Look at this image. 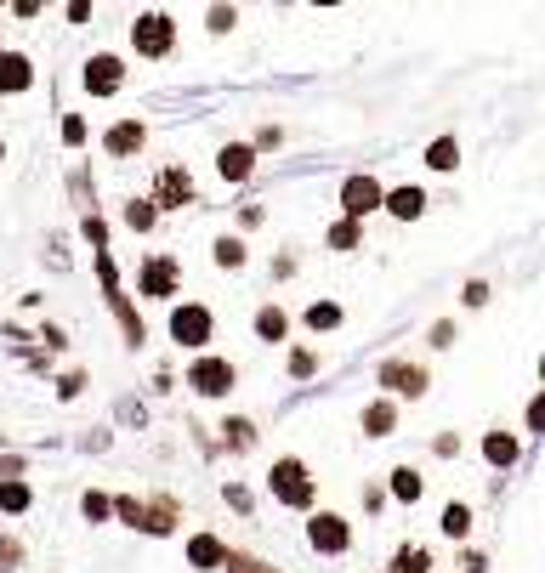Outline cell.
I'll return each mask as SVG.
<instances>
[{"label": "cell", "mask_w": 545, "mask_h": 573, "mask_svg": "<svg viewBox=\"0 0 545 573\" xmlns=\"http://www.w3.org/2000/svg\"><path fill=\"white\" fill-rule=\"evenodd\" d=\"M0 52H6V46H0Z\"/></svg>", "instance_id": "cell-41"}, {"label": "cell", "mask_w": 545, "mask_h": 573, "mask_svg": "<svg viewBox=\"0 0 545 573\" xmlns=\"http://www.w3.org/2000/svg\"><path fill=\"white\" fill-rule=\"evenodd\" d=\"M375 381L387 386L392 398H426V364H409V358H387Z\"/></svg>", "instance_id": "cell-7"}, {"label": "cell", "mask_w": 545, "mask_h": 573, "mask_svg": "<svg viewBox=\"0 0 545 573\" xmlns=\"http://www.w3.org/2000/svg\"><path fill=\"white\" fill-rule=\"evenodd\" d=\"M426 165H432V171H455V165H460V142L455 137H438L432 148H426Z\"/></svg>", "instance_id": "cell-23"}, {"label": "cell", "mask_w": 545, "mask_h": 573, "mask_svg": "<svg viewBox=\"0 0 545 573\" xmlns=\"http://www.w3.org/2000/svg\"><path fill=\"white\" fill-rule=\"evenodd\" d=\"M392 426H398V403H370L364 409V437H392Z\"/></svg>", "instance_id": "cell-18"}, {"label": "cell", "mask_w": 545, "mask_h": 573, "mask_svg": "<svg viewBox=\"0 0 545 573\" xmlns=\"http://www.w3.org/2000/svg\"><path fill=\"white\" fill-rule=\"evenodd\" d=\"M421 471H415V466H398V471H392V494H398V500H404V505H415V500H421Z\"/></svg>", "instance_id": "cell-22"}, {"label": "cell", "mask_w": 545, "mask_h": 573, "mask_svg": "<svg viewBox=\"0 0 545 573\" xmlns=\"http://www.w3.org/2000/svg\"><path fill=\"white\" fill-rule=\"evenodd\" d=\"M205 23H211V35H228L233 23H239V12H233V6H211V18Z\"/></svg>", "instance_id": "cell-32"}, {"label": "cell", "mask_w": 545, "mask_h": 573, "mask_svg": "<svg viewBox=\"0 0 545 573\" xmlns=\"http://www.w3.org/2000/svg\"><path fill=\"white\" fill-rule=\"evenodd\" d=\"M86 239H91V250H103V244H108V227H103V216H86Z\"/></svg>", "instance_id": "cell-36"}, {"label": "cell", "mask_w": 545, "mask_h": 573, "mask_svg": "<svg viewBox=\"0 0 545 573\" xmlns=\"http://www.w3.org/2000/svg\"><path fill=\"white\" fill-rule=\"evenodd\" d=\"M188 199H194V176L182 171V165H165L159 182H154V205L176 210V205H188Z\"/></svg>", "instance_id": "cell-10"}, {"label": "cell", "mask_w": 545, "mask_h": 573, "mask_svg": "<svg viewBox=\"0 0 545 573\" xmlns=\"http://www.w3.org/2000/svg\"><path fill=\"white\" fill-rule=\"evenodd\" d=\"M131 528H142V534H171L176 528V500H137V517H131Z\"/></svg>", "instance_id": "cell-14"}, {"label": "cell", "mask_w": 545, "mask_h": 573, "mask_svg": "<svg viewBox=\"0 0 545 573\" xmlns=\"http://www.w3.org/2000/svg\"><path fill=\"white\" fill-rule=\"evenodd\" d=\"M222 443H228V449H250V443H256V426H250V420H228V426H222Z\"/></svg>", "instance_id": "cell-27"}, {"label": "cell", "mask_w": 545, "mask_h": 573, "mask_svg": "<svg viewBox=\"0 0 545 573\" xmlns=\"http://www.w3.org/2000/svg\"><path fill=\"white\" fill-rule=\"evenodd\" d=\"M228 562V545L216 534H188V568H199V573H216Z\"/></svg>", "instance_id": "cell-12"}, {"label": "cell", "mask_w": 545, "mask_h": 573, "mask_svg": "<svg viewBox=\"0 0 545 573\" xmlns=\"http://www.w3.org/2000/svg\"><path fill=\"white\" fill-rule=\"evenodd\" d=\"M131 46H137V57H171V46H176L171 12H142L131 23Z\"/></svg>", "instance_id": "cell-2"}, {"label": "cell", "mask_w": 545, "mask_h": 573, "mask_svg": "<svg viewBox=\"0 0 545 573\" xmlns=\"http://www.w3.org/2000/svg\"><path fill=\"white\" fill-rule=\"evenodd\" d=\"M358 239H364V233H358V222H347V216L330 227V250H358Z\"/></svg>", "instance_id": "cell-28"}, {"label": "cell", "mask_w": 545, "mask_h": 573, "mask_svg": "<svg viewBox=\"0 0 545 573\" xmlns=\"http://www.w3.org/2000/svg\"><path fill=\"white\" fill-rule=\"evenodd\" d=\"M432 347H455V324H438V330H432Z\"/></svg>", "instance_id": "cell-39"}, {"label": "cell", "mask_w": 545, "mask_h": 573, "mask_svg": "<svg viewBox=\"0 0 545 573\" xmlns=\"http://www.w3.org/2000/svg\"><path fill=\"white\" fill-rule=\"evenodd\" d=\"M267 488H273V500L290 505V511H307L313 505V477H307V466H301L296 454H284V460H273V477H267Z\"/></svg>", "instance_id": "cell-1"}, {"label": "cell", "mask_w": 545, "mask_h": 573, "mask_svg": "<svg viewBox=\"0 0 545 573\" xmlns=\"http://www.w3.org/2000/svg\"><path fill=\"white\" fill-rule=\"evenodd\" d=\"M216 171H222V182H245V176L256 171V148H250V142H228V148L216 154Z\"/></svg>", "instance_id": "cell-15"}, {"label": "cell", "mask_w": 545, "mask_h": 573, "mask_svg": "<svg viewBox=\"0 0 545 573\" xmlns=\"http://www.w3.org/2000/svg\"><path fill=\"white\" fill-rule=\"evenodd\" d=\"M438 528H443L449 539H466V534H472V505L449 500V505H443V517H438Z\"/></svg>", "instance_id": "cell-19"}, {"label": "cell", "mask_w": 545, "mask_h": 573, "mask_svg": "<svg viewBox=\"0 0 545 573\" xmlns=\"http://www.w3.org/2000/svg\"><path fill=\"white\" fill-rule=\"evenodd\" d=\"M211 256H216V267H245V244H239V239H216Z\"/></svg>", "instance_id": "cell-29"}, {"label": "cell", "mask_w": 545, "mask_h": 573, "mask_svg": "<svg viewBox=\"0 0 545 573\" xmlns=\"http://www.w3.org/2000/svg\"><path fill=\"white\" fill-rule=\"evenodd\" d=\"M381 199H387V188H381L370 171H358V176L341 182V210H347V222H364L370 210H381Z\"/></svg>", "instance_id": "cell-4"}, {"label": "cell", "mask_w": 545, "mask_h": 573, "mask_svg": "<svg viewBox=\"0 0 545 573\" xmlns=\"http://www.w3.org/2000/svg\"><path fill=\"white\" fill-rule=\"evenodd\" d=\"M307 545L324 556H341L352 545V528L347 517H335V511H313V522H307Z\"/></svg>", "instance_id": "cell-8"}, {"label": "cell", "mask_w": 545, "mask_h": 573, "mask_svg": "<svg viewBox=\"0 0 545 573\" xmlns=\"http://www.w3.org/2000/svg\"><path fill=\"white\" fill-rule=\"evenodd\" d=\"M120 86H125V63L114 52H97L86 63V91H91V97H114Z\"/></svg>", "instance_id": "cell-9"}, {"label": "cell", "mask_w": 545, "mask_h": 573, "mask_svg": "<svg viewBox=\"0 0 545 573\" xmlns=\"http://www.w3.org/2000/svg\"><path fill=\"white\" fill-rule=\"evenodd\" d=\"M154 222H159L154 199H131V205H125V227H137V233H148Z\"/></svg>", "instance_id": "cell-26"}, {"label": "cell", "mask_w": 545, "mask_h": 573, "mask_svg": "<svg viewBox=\"0 0 545 573\" xmlns=\"http://www.w3.org/2000/svg\"><path fill=\"white\" fill-rule=\"evenodd\" d=\"M313 369H318V358H313L307 347H296V352H290V375H296V381H307Z\"/></svg>", "instance_id": "cell-31"}, {"label": "cell", "mask_w": 545, "mask_h": 573, "mask_svg": "<svg viewBox=\"0 0 545 573\" xmlns=\"http://www.w3.org/2000/svg\"><path fill=\"white\" fill-rule=\"evenodd\" d=\"M63 142H69V148H80V142H86V120H80V114H69V120H63Z\"/></svg>", "instance_id": "cell-35"}, {"label": "cell", "mask_w": 545, "mask_h": 573, "mask_svg": "<svg viewBox=\"0 0 545 573\" xmlns=\"http://www.w3.org/2000/svg\"><path fill=\"white\" fill-rule=\"evenodd\" d=\"M176 284H182V261H176V256H148V261H142V273H137V290H142V296L171 301Z\"/></svg>", "instance_id": "cell-5"}, {"label": "cell", "mask_w": 545, "mask_h": 573, "mask_svg": "<svg viewBox=\"0 0 545 573\" xmlns=\"http://www.w3.org/2000/svg\"><path fill=\"white\" fill-rule=\"evenodd\" d=\"M80 511H86L91 522H103L108 511H114V500H108V494H86V500H80Z\"/></svg>", "instance_id": "cell-33"}, {"label": "cell", "mask_w": 545, "mask_h": 573, "mask_svg": "<svg viewBox=\"0 0 545 573\" xmlns=\"http://www.w3.org/2000/svg\"><path fill=\"white\" fill-rule=\"evenodd\" d=\"M381 210L398 216V222H415V216H426V193L421 188H392L387 199H381Z\"/></svg>", "instance_id": "cell-16"}, {"label": "cell", "mask_w": 545, "mask_h": 573, "mask_svg": "<svg viewBox=\"0 0 545 573\" xmlns=\"http://www.w3.org/2000/svg\"><path fill=\"white\" fill-rule=\"evenodd\" d=\"M29 500H35V494H29V483H18V477H0V511H12V517H18V511H29Z\"/></svg>", "instance_id": "cell-20"}, {"label": "cell", "mask_w": 545, "mask_h": 573, "mask_svg": "<svg viewBox=\"0 0 545 573\" xmlns=\"http://www.w3.org/2000/svg\"><path fill=\"white\" fill-rule=\"evenodd\" d=\"M211 330H216V318H211V307H199V301H182L171 313V341L176 347H205Z\"/></svg>", "instance_id": "cell-3"}, {"label": "cell", "mask_w": 545, "mask_h": 573, "mask_svg": "<svg viewBox=\"0 0 545 573\" xmlns=\"http://www.w3.org/2000/svg\"><path fill=\"white\" fill-rule=\"evenodd\" d=\"M483 301H489V284H483V278H472V284H466V307H483Z\"/></svg>", "instance_id": "cell-38"}, {"label": "cell", "mask_w": 545, "mask_h": 573, "mask_svg": "<svg viewBox=\"0 0 545 573\" xmlns=\"http://www.w3.org/2000/svg\"><path fill=\"white\" fill-rule=\"evenodd\" d=\"M256 335H262V341H284V335H290V318H284L279 307H262V313H256Z\"/></svg>", "instance_id": "cell-25"}, {"label": "cell", "mask_w": 545, "mask_h": 573, "mask_svg": "<svg viewBox=\"0 0 545 573\" xmlns=\"http://www.w3.org/2000/svg\"><path fill=\"white\" fill-rule=\"evenodd\" d=\"M392 573H432L426 545H404V551H392Z\"/></svg>", "instance_id": "cell-21"}, {"label": "cell", "mask_w": 545, "mask_h": 573, "mask_svg": "<svg viewBox=\"0 0 545 573\" xmlns=\"http://www.w3.org/2000/svg\"><path fill=\"white\" fill-rule=\"evenodd\" d=\"M142 142H148V125H142V120H120V125H108L103 148L114 159H131V154H142Z\"/></svg>", "instance_id": "cell-11"}, {"label": "cell", "mask_w": 545, "mask_h": 573, "mask_svg": "<svg viewBox=\"0 0 545 573\" xmlns=\"http://www.w3.org/2000/svg\"><path fill=\"white\" fill-rule=\"evenodd\" d=\"M301 324H307V330H335V324H341V307H335V301H313V307H307V313H301Z\"/></svg>", "instance_id": "cell-24"}, {"label": "cell", "mask_w": 545, "mask_h": 573, "mask_svg": "<svg viewBox=\"0 0 545 573\" xmlns=\"http://www.w3.org/2000/svg\"><path fill=\"white\" fill-rule=\"evenodd\" d=\"M18 562H23V545L12 534H0V573H18Z\"/></svg>", "instance_id": "cell-30"}, {"label": "cell", "mask_w": 545, "mask_h": 573, "mask_svg": "<svg viewBox=\"0 0 545 573\" xmlns=\"http://www.w3.org/2000/svg\"><path fill=\"white\" fill-rule=\"evenodd\" d=\"M540 426H545V398L534 392V398H528V432H540Z\"/></svg>", "instance_id": "cell-37"}, {"label": "cell", "mask_w": 545, "mask_h": 573, "mask_svg": "<svg viewBox=\"0 0 545 573\" xmlns=\"http://www.w3.org/2000/svg\"><path fill=\"white\" fill-rule=\"evenodd\" d=\"M233 381H239V369H233L228 358H199V364L188 369V386H194L199 398H228Z\"/></svg>", "instance_id": "cell-6"}, {"label": "cell", "mask_w": 545, "mask_h": 573, "mask_svg": "<svg viewBox=\"0 0 545 573\" xmlns=\"http://www.w3.org/2000/svg\"><path fill=\"white\" fill-rule=\"evenodd\" d=\"M483 460L500 466V471L517 466V437H511V432H489V437H483Z\"/></svg>", "instance_id": "cell-17"}, {"label": "cell", "mask_w": 545, "mask_h": 573, "mask_svg": "<svg viewBox=\"0 0 545 573\" xmlns=\"http://www.w3.org/2000/svg\"><path fill=\"white\" fill-rule=\"evenodd\" d=\"M29 86H35V63L23 52H0V91L18 97V91H29Z\"/></svg>", "instance_id": "cell-13"}, {"label": "cell", "mask_w": 545, "mask_h": 573, "mask_svg": "<svg viewBox=\"0 0 545 573\" xmlns=\"http://www.w3.org/2000/svg\"><path fill=\"white\" fill-rule=\"evenodd\" d=\"M228 573H273V568H262L256 556H239V551H228V562H222Z\"/></svg>", "instance_id": "cell-34"}, {"label": "cell", "mask_w": 545, "mask_h": 573, "mask_svg": "<svg viewBox=\"0 0 545 573\" xmlns=\"http://www.w3.org/2000/svg\"><path fill=\"white\" fill-rule=\"evenodd\" d=\"M0 159H6V148H0Z\"/></svg>", "instance_id": "cell-40"}]
</instances>
